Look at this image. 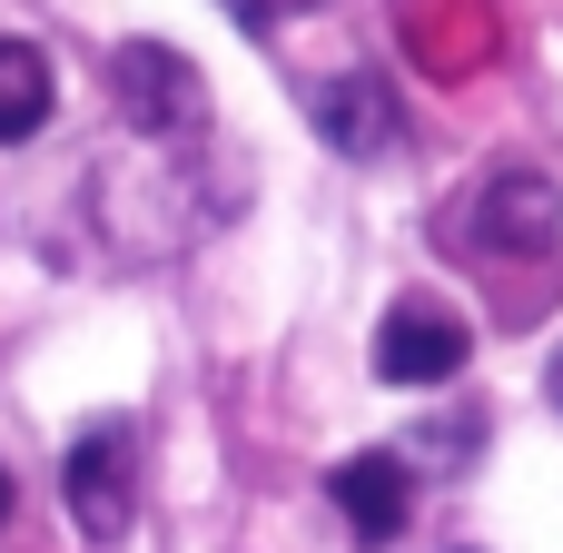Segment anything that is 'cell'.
Masks as SVG:
<instances>
[{"mask_svg":"<svg viewBox=\"0 0 563 553\" xmlns=\"http://www.w3.org/2000/svg\"><path fill=\"white\" fill-rule=\"evenodd\" d=\"M40 119H49V59L30 40H0V148L40 139Z\"/></svg>","mask_w":563,"mask_h":553,"instance_id":"52a82bcc","label":"cell"},{"mask_svg":"<svg viewBox=\"0 0 563 553\" xmlns=\"http://www.w3.org/2000/svg\"><path fill=\"white\" fill-rule=\"evenodd\" d=\"M0 524H10V465H0Z\"/></svg>","mask_w":563,"mask_h":553,"instance_id":"ba28073f","label":"cell"},{"mask_svg":"<svg viewBox=\"0 0 563 553\" xmlns=\"http://www.w3.org/2000/svg\"><path fill=\"white\" fill-rule=\"evenodd\" d=\"M327 495H336V515H346L356 544H396L406 515H416V475H406V455H346V465L327 475Z\"/></svg>","mask_w":563,"mask_h":553,"instance_id":"5b68a950","label":"cell"},{"mask_svg":"<svg viewBox=\"0 0 563 553\" xmlns=\"http://www.w3.org/2000/svg\"><path fill=\"white\" fill-rule=\"evenodd\" d=\"M465 346H475L465 317L406 297V307L376 327V376H386V386H445V376H465Z\"/></svg>","mask_w":563,"mask_h":553,"instance_id":"277c9868","label":"cell"},{"mask_svg":"<svg viewBox=\"0 0 563 553\" xmlns=\"http://www.w3.org/2000/svg\"><path fill=\"white\" fill-rule=\"evenodd\" d=\"M554 406H563V356H554Z\"/></svg>","mask_w":563,"mask_h":553,"instance_id":"9c48e42d","label":"cell"},{"mask_svg":"<svg viewBox=\"0 0 563 553\" xmlns=\"http://www.w3.org/2000/svg\"><path fill=\"white\" fill-rule=\"evenodd\" d=\"M228 10H257V0H228Z\"/></svg>","mask_w":563,"mask_h":553,"instance_id":"30bf717a","label":"cell"},{"mask_svg":"<svg viewBox=\"0 0 563 553\" xmlns=\"http://www.w3.org/2000/svg\"><path fill=\"white\" fill-rule=\"evenodd\" d=\"M109 89H119L129 129H148V139H188V129L208 119V89H198V69H188L178 49H158V40H129V49L109 59Z\"/></svg>","mask_w":563,"mask_h":553,"instance_id":"3957f363","label":"cell"},{"mask_svg":"<svg viewBox=\"0 0 563 553\" xmlns=\"http://www.w3.org/2000/svg\"><path fill=\"white\" fill-rule=\"evenodd\" d=\"M317 139H336L346 158L386 148V139H396V99H386V79H376V69L327 79V89H317Z\"/></svg>","mask_w":563,"mask_h":553,"instance_id":"8992f818","label":"cell"},{"mask_svg":"<svg viewBox=\"0 0 563 553\" xmlns=\"http://www.w3.org/2000/svg\"><path fill=\"white\" fill-rule=\"evenodd\" d=\"M465 237H475L485 257H554V237H563V198H554V178H534V168H505V178H485V188L465 198Z\"/></svg>","mask_w":563,"mask_h":553,"instance_id":"7a4b0ae2","label":"cell"},{"mask_svg":"<svg viewBox=\"0 0 563 553\" xmlns=\"http://www.w3.org/2000/svg\"><path fill=\"white\" fill-rule=\"evenodd\" d=\"M59 495H69V524H79L89 544L129 534L139 455H129V425H119V416H99V425H79V435H69V455H59Z\"/></svg>","mask_w":563,"mask_h":553,"instance_id":"6da1fadb","label":"cell"}]
</instances>
